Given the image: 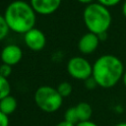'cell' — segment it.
<instances>
[{
    "label": "cell",
    "mask_w": 126,
    "mask_h": 126,
    "mask_svg": "<svg viewBox=\"0 0 126 126\" xmlns=\"http://www.w3.org/2000/svg\"><path fill=\"white\" fill-rule=\"evenodd\" d=\"M124 72L123 63L118 57L112 54H104L94 63L92 76L96 81L98 87L109 89L122 79Z\"/></svg>",
    "instance_id": "6da1fadb"
},
{
    "label": "cell",
    "mask_w": 126,
    "mask_h": 126,
    "mask_svg": "<svg viewBox=\"0 0 126 126\" xmlns=\"http://www.w3.org/2000/svg\"><path fill=\"white\" fill-rule=\"evenodd\" d=\"M98 36V38H99V40H104L106 37H107V33L106 32H102V33H100V34H98L97 35Z\"/></svg>",
    "instance_id": "7402d4cb"
},
{
    "label": "cell",
    "mask_w": 126,
    "mask_h": 126,
    "mask_svg": "<svg viewBox=\"0 0 126 126\" xmlns=\"http://www.w3.org/2000/svg\"><path fill=\"white\" fill-rule=\"evenodd\" d=\"M122 13H123V15L126 17V1L123 3V6H122Z\"/></svg>",
    "instance_id": "cb8c5ba5"
},
{
    "label": "cell",
    "mask_w": 126,
    "mask_h": 126,
    "mask_svg": "<svg viewBox=\"0 0 126 126\" xmlns=\"http://www.w3.org/2000/svg\"><path fill=\"white\" fill-rule=\"evenodd\" d=\"M98 43H99V38L97 34L89 32L79 39L78 48L82 53L90 54L93 53L97 48Z\"/></svg>",
    "instance_id": "9c48e42d"
},
{
    "label": "cell",
    "mask_w": 126,
    "mask_h": 126,
    "mask_svg": "<svg viewBox=\"0 0 126 126\" xmlns=\"http://www.w3.org/2000/svg\"><path fill=\"white\" fill-rule=\"evenodd\" d=\"M76 126H98L96 123L89 120V121H83V122H79Z\"/></svg>",
    "instance_id": "ffe728a7"
},
{
    "label": "cell",
    "mask_w": 126,
    "mask_h": 126,
    "mask_svg": "<svg viewBox=\"0 0 126 126\" xmlns=\"http://www.w3.org/2000/svg\"><path fill=\"white\" fill-rule=\"evenodd\" d=\"M64 120H65L66 122H69V123L73 124V125H77V124L79 123V118H78V115H77L75 106L69 107V108L65 111Z\"/></svg>",
    "instance_id": "4fadbf2b"
},
{
    "label": "cell",
    "mask_w": 126,
    "mask_h": 126,
    "mask_svg": "<svg viewBox=\"0 0 126 126\" xmlns=\"http://www.w3.org/2000/svg\"><path fill=\"white\" fill-rule=\"evenodd\" d=\"M23 57L22 49L16 44L6 45L1 51V60L4 64L13 66L18 64Z\"/></svg>",
    "instance_id": "52a82bcc"
},
{
    "label": "cell",
    "mask_w": 126,
    "mask_h": 126,
    "mask_svg": "<svg viewBox=\"0 0 126 126\" xmlns=\"http://www.w3.org/2000/svg\"><path fill=\"white\" fill-rule=\"evenodd\" d=\"M121 0H97V3L101 4L104 7H111V6H115L117 5Z\"/></svg>",
    "instance_id": "ac0fdd59"
},
{
    "label": "cell",
    "mask_w": 126,
    "mask_h": 126,
    "mask_svg": "<svg viewBox=\"0 0 126 126\" xmlns=\"http://www.w3.org/2000/svg\"><path fill=\"white\" fill-rule=\"evenodd\" d=\"M34 101L39 109L52 113L61 107L63 97L59 94L57 89L50 86H41L34 93Z\"/></svg>",
    "instance_id": "277c9868"
},
{
    "label": "cell",
    "mask_w": 126,
    "mask_h": 126,
    "mask_svg": "<svg viewBox=\"0 0 126 126\" xmlns=\"http://www.w3.org/2000/svg\"><path fill=\"white\" fill-rule=\"evenodd\" d=\"M83 19L89 32L97 35L106 32L111 24V14L109 10L99 3L87 5L83 13Z\"/></svg>",
    "instance_id": "3957f363"
},
{
    "label": "cell",
    "mask_w": 126,
    "mask_h": 126,
    "mask_svg": "<svg viewBox=\"0 0 126 126\" xmlns=\"http://www.w3.org/2000/svg\"><path fill=\"white\" fill-rule=\"evenodd\" d=\"M122 82H123V84H124V86H125V88H126V71L124 72V75H123V77H122Z\"/></svg>",
    "instance_id": "d4e9b609"
},
{
    "label": "cell",
    "mask_w": 126,
    "mask_h": 126,
    "mask_svg": "<svg viewBox=\"0 0 126 126\" xmlns=\"http://www.w3.org/2000/svg\"><path fill=\"white\" fill-rule=\"evenodd\" d=\"M61 0H31V6L35 13L49 15L54 13L60 6Z\"/></svg>",
    "instance_id": "ba28073f"
},
{
    "label": "cell",
    "mask_w": 126,
    "mask_h": 126,
    "mask_svg": "<svg viewBox=\"0 0 126 126\" xmlns=\"http://www.w3.org/2000/svg\"><path fill=\"white\" fill-rule=\"evenodd\" d=\"M115 126H126V122L124 121V122H119V123H117Z\"/></svg>",
    "instance_id": "484cf974"
},
{
    "label": "cell",
    "mask_w": 126,
    "mask_h": 126,
    "mask_svg": "<svg viewBox=\"0 0 126 126\" xmlns=\"http://www.w3.org/2000/svg\"><path fill=\"white\" fill-rule=\"evenodd\" d=\"M24 40L26 45L33 51H39L43 49L46 43V38L44 33L40 30L35 28L32 29L31 31H29L24 34Z\"/></svg>",
    "instance_id": "8992f818"
},
{
    "label": "cell",
    "mask_w": 126,
    "mask_h": 126,
    "mask_svg": "<svg viewBox=\"0 0 126 126\" xmlns=\"http://www.w3.org/2000/svg\"><path fill=\"white\" fill-rule=\"evenodd\" d=\"M84 82H85V87H86L88 90H94V89H95V88L97 87V83H96V81L94 79L93 76L90 77V78H88V79L85 80Z\"/></svg>",
    "instance_id": "e0dca14e"
},
{
    "label": "cell",
    "mask_w": 126,
    "mask_h": 126,
    "mask_svg": "<svg viewBox=\"0 0 126 126\" xmlns=\"http://www.w3.org/2000/svg\"><path fill=\"white\" fill-rule=\"evenodd\" d=\"M0 126H9V117L0 111Z\"/></svg>",
    "instance_id": "d6986e66"
},
{
    "label": "cell",
    "mask_w": 126,
    "mask_h": 126,
    "mask_svg": "<svg viewBox=\"0 0 126 126\" xmlns=\"http://www.w3.org/2000/svg\"><path fill=\"white\" fill-rule=\"evenodd\" d=\"M77 1H79L80 3H83V4H87V5L94 3V0H77Z\"/></svg>",
    "instance_id": "603a6c76"
},
{
    "label": "cell",
    "mask_w": 126,
    "mask_h": 126,
    "mask_svg": "<svg viewBox=\"0 0 126 126\" xmlns=\"http://www.w3.org/2000/svg\"><path fill=\"white\" fill-rule=\"evenodd\" d=\"M11 86L7 78L0 75V100L8 95H10Z\"/></svg>",
    "instance_id": "7c38bea8"
},
{
    "label": "cell",
    "mask_w": 126,
    "mask_h": 126,
    "mask_svg": "<svg viewBox=\"0 0 126 126\" xmlns=\"http://www.w3.org/2000/svg\"><path fill=\"white\" fill-rule=\"evenodd\" d=\"M76 112L79 118V122H83V121H89L91 120V117L93 115V108L91 106V104H89L88 102H79L76 106Z\"/></svg>",
    "instance_id": "30bf717a"
},
{
    "label": "cell",
    "mask_w": 126,
    "mask_h": 126,
    "mask_svg": "<svg viewBox=\"0 0 126 126\" xmlns=\"http://www.w3.org/2000/svg\"><path fill=\"white\" fill-rule=\"evenodd\" d=\"M12 73V66L10 65H7V64H2L0 65V75L5 77V78H8Z\"/></svg>",
    "instance_id": "2e32d148"
},
{
    "label": "cell",
    "mask_w": 126,
    "mask_h": 126,
    "mask_svg": "<svg viewBox=\"0 0 126 126\" xmlns=\"http://www.w3.org/2000/svg\"><path fill=\"white\" fill-rule=\"evenodd\" d=\"M57 92L62 97L69 96L72 93V85L68 82H62L57 87Z\"/></svg>",
    "instance_id": "5bb4252c"
},
{
    "label": "cell",
    "mask_w": 126,
    "mask_h": 126,
    "mask_svg": "<svg viewBox=\"0 0 126 126\" xmlns=\"http://www.w3.org/2000/svg\"><path fill=\"white\" fill-rule=\"evenodd\" d=\"M55 126H76V125H73V124H71V123H69V122H66V121L64 120V121H61V122L57 123Z\"/></svg>",
    "instance_id": "44dd1931"
},
{
    "label": "cell",
    "mask_w": 126,
    "mask_h": 126,
    "mask_svg": "<svg viewBox=\"0 0 126 126\" xmlns=\"http://www.w3.org/2000/svg\"><path fill=\"white\" fill-rule=\"evenodd\" d=\"M9 31H10V29H9V27L5 21L4 16L0 15V40L4 39L6 37Z\"/></svg>",
    "instance_id": "9a60e30c"
},
{
    "label": "cell",
    "mask_w": 126,
    "mask_h": 126,
    "mask_svg": "<svg viewBox=\"0 0 126 126\" xmlns=\"http://www.w3.org/2000/svg\"><path fill=\"white\" fill-rule=\"evenodd\" d=\"M17 99L13 95H8L0 100V111L9 116L17 109Z\"/></svg>",
    "instance_id": "8fae6325"
},
{
    "label": "cell",
    "mask_w": 126,
    "mask_h": 126,
    "mask_svg": "<svg viewBox=\"0 0 126 126\" xmlns=\"http://www.w3.org/2000/svg\"><path fill=\"white\" fill-rule=\"evenodd\" d=\"M3 16L10 31L18 33L25 34L33 29L35 25L34 10L31 4L22 0H16L10 3Z\"/></svg>",
    "instance_id": "7a4b0ae2"
},
{
    "label": "cell",
    "mask_w": 126,
    "mask_h": 126,
    "mask_svg": "<svg viewBox=\"0 0 126 126\" xmlns=\"http://www.w3.org/2000/svg\"><path fill=\"white\" fill-rule=\"evenodd\" d=\"M68 74L77 80H87L93 75V65L84 57H72L67 63Z\"/></svg>",
    "instance_id": "5b68a950"
}]
</instances>
